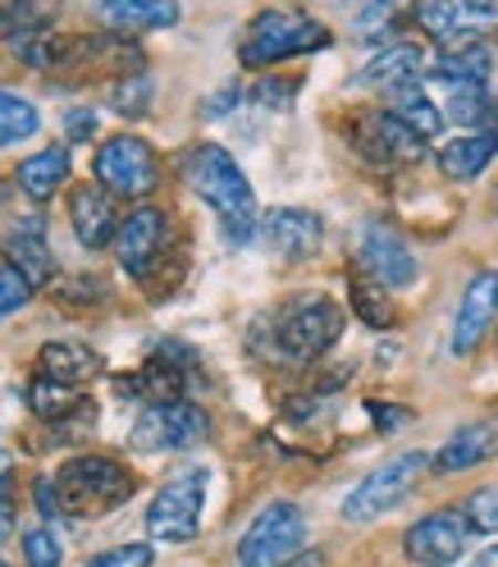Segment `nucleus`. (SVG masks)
<instances>
[{
    "label": "nucleus",
    "mask_w": 498,
    "mask_h": 567,
    "mask_svg": "<svg viewBox=\"0 0 498 567\" xmlns=\"http://www.w3.org/2000/svg\"><path fill=\"white\" fill-rule=\"evenodd\" d=\"M184 179L188 188L220 216V229L229 243H247L257 234V193L247 184V174L238 169V161L216 147V142H201L184 156Z\"/></svg>",
    "instance_id": "nucleus-1"
},
{
    "label": "nucleus",
    "mask_w": 498,
    "mask_h": 567,
    "mask_svg": "<svg viewBox=\"0 0 498 567\" xmlns=\"http://www.w3.org/2000/svg\"><path fill=\"white\" fill-rule=\"evenodd\" d=\"M51 489H55V508L60 517H105L115 513L120 504L133 499V472L115 457H101V453H87V457H74L64 463L55 476H51Z\"/></svg>",
    "instance_id": "nucleus-2"
},
{
    "label": "nucleus",
    "mask_w": 498,
    "mask_h": 567,
    "mask_svg": "<svg viewBox=\"0 0 498 567\" xmlns=\"http://www.w3.org/2000/svg\"><path fill=\"white\" fill-rule=\"evenodd\" d=\"M339 334H343V307L330 302V298H320V293L279 307L274 311V330H270L274 352L283 362H298V367L325 358V352L339 343Z\"/></svg>",
    "instance_id": "nucleus-3"
},
{
    "label": "nucleus",
    "mask_w": 498,
    "mask_h": 567,
    "mask_svg": "<svg viewBox=\"0 0 498 567\" xmlns=\"http://www.w3.org/2000/svg\"><path fill=\"white\" fill-rule=\"evenodd\" d=\"M330 47V28L315 23L311 14H293V10H266L247 23L238 60L247 69H266L279 60H293L307 51H325Z\"/></svg>",
    "instance_id": "nucleus-4"
},
{
    "label": "nucleus",
    "mask_w": 498,
    "mask_h": 567,
    "mask_svg": "<svg viewBox=\"0 0 498 567\" xmlns=\"http://www.w3.org/2000/svg\"><path fill=\"white\" fill-rule=\"evenodd\" d=\"M425 472H430V453H425V449H412V453L388 457L380 472H371V476L343 499V522H371V517H380V513H388V508H398L407 494L421 485Z\"/></svg>",
    "instance_id": "nucleus-5"
},
{
    "label": "nucleus",
    "mask_w": 498,
    "mask_h": 567,
    "mask_svg": "<svg viewBox=\"0 0 498 567\" xmlns=\"http://www.w3.org/2000/svg\"><path fill=\"white\" fill-rule=\"evenodd\" d=\"M307 545V517L298 504H270L238 540L242 567H289Z\"/></svg>",
    "instance_id": "nucleus-6"
},
{
    "label": "nucleus",
    "mask_w": 498,
    "mask_h": 567,
    "mask_svg": "<svg viewBox=\"0 0 498 567\" xmlns=\"http://www.w3.org/2000/svg\"><path fill=\"white\" fill-rule=\"evenodd\" d=\"M210 435V416L188 403V399H160V403H147L133 421V435L128 444L137 453H174V449H193Z\"/></svg>",
    "instance_id": "nucleus-7"
},
{
    "label": "nucleus",
    "mask_w": 498,
    "mask_h": 567,
    "mask_svg": "<svg viewBox=\"0 0 498 567\" xmlns=\"http://www.w3.org/2000/svg\"><path fill=\"white\" fill-rule=\"evenodd\" d=\"M201 508H206V467H188L174 476L147 508V530L152 540L184 545L201 530Z\"/></svg>",
    "instance_id": "nucleus-8"
},
{
    "label": "nucleus",
    "mask_w": 498,
    "mask_h": 567,
    "mask_svg": "<svg viewBox=\"0 0 498 567\" xmlns=\"http://www.w3.org/2000/svg\"><path fill=\"white\" fill-rule=\"evenodd\" d=\"M416 23L439 47H471L498 38V0H416Z\"/></svg>",
    "instance_id": "nucleus-9"
},
{
    "label": "nucleus",
    "mask_w": 498,
    "mask_h": 567,
    "mask_svg": "<svg viewBox=\"0 0 498 567\" xmlns=\"http://www.w3.org/2000/svg\"><path fill=\"white\" fill-rule=\"evenodd\" d=\"M96 184L115 197H147L160 179V165L156 152L147 147L142 137H111L105 147L96 152Z\"/></svg>",
    "instance_id": "nucleus-10"
},
{
    "label": "nucleus",
    "mask_w": 498,
    "mask_h": 567,
    "mask_svg": "<svg viewBox=\"0 0 498 567\" xmlns=\"http://www.w3.org/2000/svg\"><path fill=\"white\" fill-rule=\"evenodd\" d=\"M352 147H357L366 161L375 165H416L425 156V137H416L403 120H394L388 111H371V115H357L352 120Z\"/></svg>",
    "instance_id": "nucleus-11"
},
{
    "label": "nucleus",
    "mask_w": 498,
    "mask_h": 567,
    "mask_svg": "<svg viewBox=\"0 0 498 567\" xmlns=\"http://www.w3.org/2000/svg\"><path fill=\"white\" fill-rule=\"evenodd\" d=\"M115 247H120V266L133 279H152V270L165 261L169 252V216L156 206H142L115 229Z\"/></svg>",
    "instance_id": "nucleus-12"
},
{
    "label": "nucleus",
    "mask_w": 498,
    "mask_h": 567,
    "mask_svg": "<svg viewBox=\"0 0 498 567\" xmlns=\"http://www.w3.org/2000/svg\"><path fill=\"white\" fill-rule=\"evenodd\" d=\"M467 540H471V526L457 508H444V513H430L421 517L416 526H407V558L421 563V567H448L467 554Z\"/></svg>",
    "instance_id": "nucleus-13"
},
{
    "label": "nucleus",
    "mask_w": 498,
    "mask_h": 567,
    "mask_svg": "<svg viewBox=\"0 0 498 567\" xmlns=\"http://www.w3.org/2000/svg\"><path fill=\"white\" fill-rule=\"evenodd\" d=\"M257 234L279 261H307L325 243V220L302 206H274L270 216L257 220Z\"/></svg>",
    "instance_id": "nucleus-14"
},
{
    "label": "nucleus",
    "mask_w": 498,
    "mask_h": 567,
    "mask_svg": "<svg viewBox=\"0 0 498 567\" xmlns=\"http://www.w3.org/2000/svg\"><path fill=\"white\" fill-rule=\"evenodd\" d=\"M362 266L371 270L375 284H384V289H407V284L416 279L412 247L403 243L398 229H388L384 220H371L362 229Z\"/></svg>",
    "instance_id": "nucleus-15"
},
{
    "label": "nucleus",
    "mask_w": 498,
    "mask_h": 567,
    "mask_svg": "<svg viewBox=\"0 0 498 567\" xmlns=\"http://www.w3.org/2000/svg\"><path fill=\"white\" fill-rule=\"evenodd\" d=\"M494 316H498V270H480L457 302V321H453V352L457 358H471V352L480 348V339L494 330Z\"/></svg>",
    "instance_id": "nucleus-16"
},
{
    "label": "nucleus",
    "mask_w": 498,
    "mask_h": 567,
    "mask_svg": "<svg viewBox=\"0 0 498 567\" xmlns=\"http://www.w3.org/2000/svg\"><path fill=\"white\" fill-rule=\"evenodd\" d=\"M69 220H74L79 243L92 247V252H101V247L111 243L115 229H120L115 193H105L101 184H83V188H74V197H69Z\"/></svg>",
    "instance_id": "nucleus-17"
},
{
    "label": "nucleus",
    "mask_w": 498,
    "mask_h": 567,
    "mask_svg": "<svg viewBox=\"0 0 498 567\" xmlns=\"http://www.w3.org/2000/svg\"><path fill=\"white\" fill-rule=\"evenodd\" d=\"M498 453V425L494 421H476V425H461V431L439 449V457H430V467L453 476V472H467L480 467L485 457Z\"/></svg>",
    "instance_id": "nucleus-18"
},
{
    "label": "nucleus",
    "mask_w": 498,
    "mask_h": 567,
    "mask_svg": "<svg viewBox=\"0 0 498 567\" xmlns=\"http://www.w3.org/2000/svg\"><path fill=\"white\" fill-rule=\"evenodd\" d=\"M6 252H10V266L28 279V284H42L51 275V247H46V225L38 216H28L23 225H14L6 234Z\"/></svg>",
    "instance_id": "nucleus-19"
},
{
    "label": "nucleus",
    "mask_w": 498,
    "mask_h": 567,
    "mask_svg": "<svg viewBox=\"0 0 498 567\" xmlns=\"http://www.w3.org/2000/svg\"><path fill=\"white\" fill-rule=\"evenodd\" d=\"M494 156H498V133H467V137H453L448 147H439V169H444V179L467 184L476 174H485Z\"/></svg>",
    "instance_id": "nucleus-20"
},
{
    "label": "nucleus",
    "mask_w": 498,
    "mask_h": 567,
    "mask_svg": "<svg viewBox=\"0 0 498 567\" xmlns=\"http://www.w3.org/2000/svg\"><path fill=\"white\" fill-rule=\"evenodd\" d=\"M96 14L120 32H152V28L179 23V6L174 0H101Z\"/></svg>",
    "instance_id": "nucleus-21"
},
{
    "label": "nucleus",
    "mask_w": 498,
    "mask_h": 567,
    "mask_svg": "<svg viewBox=\"0 0 498 567\" xmlns=\"http://www.w3.org/2000/svg\"><path fill=\"white\" fill-rule=\"evenodd\" d=\"M430 74L448 87H476V83H489L494 74V51L485 42H471V47H453L435 60Z\"/></svg>",
    "instance_id": "nucleus-22"
},
{
    "label": "nucleus",
    "mask_w": 498,
    "mask_h": 567,
    "mask_svg": "<svg viewBox=\"0 0 498 567\" xmlns=\"http://www.w3.org/2000/svg\"><path fill=\"white\" fill-rule=\"evenodd\" d=\"M19 188L32 197V202H51L55 193H60V184L69 179V152L64 147H46V152H38V156H28L23 165H19Z\"/></svg>",
    "instance_id": "nucleus-23"
},
{
    "label": "nucleus",
    "mask_w": 498,
    "mask_h": 567,
    "mask_svg": "<svg viewBox=\"0 0 498 567\" xmlns=\"http://www.w3.org/2000/svg\"><path fill=\"white\" fill-rule=\"evenodd\" d=\"M42 375L60 380V384H87L96 371H101V358L87 348V343H46L42 348V358H38Z\"/></svg>",
    "instance_id": "nucleus-24"
},
{
    "label": "nucleus",
    "mask_w": 498,
    "mask_h": 567,
    "mask_svg": "<svg viewBox=\"0 0 498 567\" xmlns=\"http://www.w3.org/2000/svg\"><path fill=\"white\" fill-rule=\"evenodd\" d=\"M388 115L403 120L416 137H435L444 128V115L435 111V101L425 96L421 79L416 83H403V87H388Z\"/></svg>",
    "instance_id": "nucleus-25"
},
{
    "label": "nucleus",
    "mask_w": 498,
    "mask_h": 567,
    "mask_svg": "<svg viewBox=\"0 0 498 567\" xmlns=\"http://www.w3.org/2000/svg\"><path fill=\"white\" fill-rule=\"evenodd\" d=\"M421 69H425V60H421V51L416 47H388V51H380L366 69H362V83L366 87H403V83H416L421 79Z\"/></svg>",
    "instance_id": "nucleus-26"
},
{
    "label": "nucleus",
    "mask_w": 498,
    "mask_h": 567,
    "mask_svg": "<svg viewBox=\"0 0 498 567\" xmlns=\"http://www.w3.org/2000/svg\"><path fill=\"white\" fill-rule=\"evenodd\" d=\"M28 399H32V412L55 421V425H64V421H74L79 412H87V399L74 394V384H60L51 375H38V384L28 389Z\"/></svg>",
    "instance_id": "nucleus-27"
},
{
    "label": "nucleus",
    "mask_w": 498,
    "mask_h": 567,
    "mask_svg": "<svg viewBox=\"0 0 498 567\" xmlns=\"http://www.w3.org/2000/svg\"><path fill=\"white\" fill-rule=\"evenodd\" d=\"M403 10V0H352V32H357L362 42H384L388 32H394V19Z\"/></svg>",
    "instance_id": "nucleus-28"
},
{
    "label": "nucleus",
    "mask_w": 498,
    "mask_h": 567,
    "mask_svg": "<svg viewBox=\"0 0 498 567\" xmlns=\"http://www.w3.org/2000/svg\"><path fill=\"white\" fill-rule=\"evenodd\" d=\"M51 14L55 0H10V6H0V38H32V32L46 28Z\"/></svg>",
    "instance_id": "nucleus-29"
},
{
    "label": "nucleus",
    "mask_w": 498,
    "mask_h": 567,
    "mask_svg": "<svg viewBox=\"0 0 498 567\" xmlns=\"http://www.w3.org/2000/svg\"><path fill=\"white\" fill-rule=\"evenodd\" d=\"M38 128H42L38 105L14 96V92H0V147H14V142L32 137Z\"/></svg>",
    "instance_id": "nucleus-30"
},
{
    "label": "nucleus",
    "mask_w": 498,
    "mask_h": 567,
    "mask_svg": "<svg viewBox=\"0 0 498 567\" xmlns=\"http://www.w3.org/2000/svg\"><path fill=\"white\" fill-rule=\"evenodd\" d=\"M152 96H156V83H152V74H124L120 83H115V115H124V120H142L152 111Z\"/></svg>",
    "instance_id": "nucleus-31"
},
{
    "label": "nucleus",
    "mask_w": 498,
    "mask_h": 567,
    "mask_svg": "<svg viewBox=\"0 0 498 567\" xmlns=\"http://www.w3.org/2000/svg\"><path fill=\"white\" fill-rule=\"evenodd\" d=\"M352 307H357V316L371 330H388V321H394V307H388V298H384V284H375V279H352Z\"/></svg>",
    "instance_id": "nucleus-32"
},
{
    "label": "nucleus",
    "mask_w": 498,
    "mask_h": 567,
    "mask_svg": "<svg viewBox=\"0 0 498 567\" xmlns=\"http://www.w3.org/2000/svg\"><path fill=\"white\" fill-rule=\"evenodd\" d=\"M448 115H453L457 124H467V128L485 124V120L494 115L489 83H476V87H453V96H448Z\"/></svg>",
    "instance_id": "nucleus-33"
},
{
    "label": "nucleus",
    "mask_w": 498,
    "mask_h": 567,
    "mask_svg": "<svg viewBox=\"0 0 498 567\" xmlns=\"http://www.w3.org/2000/svg\"><path fill=\"white\" fill-rule=\"evenodd\" d=\"M60 558H64V549H60V536L51 526H38L23 536V563L28 567H60Z\"/></svg>",
    "instance_id": "nucleus-34"
},
{
    "label": "nucleus",
    "mask_w": 498,
    "mask_h": 567,
    "mask_svg": "<svg viewBox=\"0 0 498 567\" xmlns=\"http://www.w3.org/2000/svg\"><path fill=\"white\" fill-rule=\"evenodd\" d=\"M461 517H467L476 536H498V489H476L467 508H461Z\"/></svg>",
    "instance_id": "nucleus-35"
},
{
    "label": "nucleus",
    "mask_w": 498,
    "mask_h": 567,
    "mask_svg": "<svg viewBox=\"0 0 498 567\" xmlns=\"http://www.w3.org/2000/svg\"><path fill=\"white\" fill-rule=\"evenodd\" d=\"M28 298H32V284L14 266H0V316H14L19 307H28Z\"/></svg>",
    "instance_id": "nucleus-36"
},
{
    "label": "nucleus",
    "mask_w": 498,
    "mask_h": 567,
    "mask_svg": "<svg viewBox=\"0 0 498 567\" xmlns=\"http://www.w3.org/2000/svg\"><path fill=\"white\" fill-rule=\"evenodd\" d=\"M152 554L156 549H147V545H120V549L96 554L87 567H152Z\"/></svg>",
    "instance_id": "nucleus-37"
},
{
    "label": "nucleus",
    "mask_w": 498,
    "mask_h": 567,
    "mask_svg": "<svg viewBox=\"0 0 498 567\" xmlns=\"http://www.w3.org/2000/svg\"><path fill=\"white\" fill-rule=\"evenodd\" d=\"M293 83H283V87H274V83H261L257 87V105H261V111H283V105H289L293 101Z\"/></svg>",
    "instance_id": "nucleus-38"
},
{
    "label": "nucleus",
    "mask_w": 498,
    "mask_h": 567,
    "mask_svg": "<svg viewBox=\"0 0 498 567\" xmlns=\"http://www.w3.org/2000/svg\"><path fill=\"white\" fill-rule=\"evenodd\" d=\"M64 128H69V137H74V142H87V137L96 133V115H92V111H69Z\"/></svg>",
    "instance_id": "nucleus-39"
},
{
    "label": "nucleus",
    "mask_w": 498,
    "mask_h": 567,
    "mask_svg": "<svg viewBox=\"0 0 498 567\" xmlns=\"http://www.w3.org/2000/svg\"><path fill=\"white\" fill-rule=\"evenodd\" d=\"M32 494H38V508H42V517H46V522H51V517H60V508H55V489H51V476H42Z\"/></svg>",
    "instance_id": "nucleus-40"
},
{
    "label": "nucleus",
    "mask_w": 498,
    "mask_h": 567,
    "mask_svg": "<svg viewBox=\"0 0 498 567\" xmlns=\"http://www.w3.org/2000/svg\"><path fill=\"white\" fill-rule=\"evenodd\" d=\"M234 101H238V87H225V92H220L216 101H206V115H210V120L229 115V105H234Z\"/></svg>",
    "instance_id": "nucleus-41"
},
{
    "label": "nucleus",
    "mask_w": 498,
    "mask_h": 567,
    "mask_svg": "<svg viewBox=\"0 0 498 567\" xmlns=\"http://www.w3.org/2000/svg\"><path fill=\"white\" fill-rule=\"evenodd\" d=\"M366 408H371L375 425H384V431H388V425H403L407 421V412H394V408H380V403H366Z\"/></svg>",
    "instance_id": "nucleus-42"
},
{
    "label": "nucleus",
    "mask_w": 498,
    "mask_h": 567,
    "mask_svg": "<svg viewBox=\"0 0 498 567\" xmlns=\"http://www.w3.org/2000/svg\"><path fill=\"white\" fill-rule=\"evenodd\" d=\"M14 530V508H10V494H0V540Z\"/></svg>",
    "instance_id": "nucleus-43"
},
{
    "label": "nucleus",
    "mask_w": 498,
    "mask_h": 567,
    "mask_svg": "<svg viewBox=\"0 0 498 567\" xmlns=\"http://www.w3.org/2000/svg\"><path fill=\"white\" fill-rule=\"evenodd\" d=\"M10 472H14V457L0 449V494H10Z\"/></svg>",
    "instance_id": "nucleus-44"
},
{
    "label": "nucleus",
    "mask_w": 498,
    "mask_h": 567,
    "mask_svg": "<svg viewBox=\"0 0 498 567\" xmlns=\"http://www.w3.org/2000/svg\"><path fill=\"white\" fill-rule=\"evenodd\" d=\"M471 567H498V540H494V549H485V554H480Z\"/></svg>",
    "instance_id": "nucleus-45"
},
{
    "label": "nucleus",
    "mask_w": 498,
    "mask_h": 567,
    "mask_svg": "<svg viewBox=\"0 0 498 567\" xmlns=\"http://www.w3.org/2000/svg\"><path fill=\"white\" fill-rule=\"evenodd\" d=\"M289 567H325V563H320V554H298Z\"/></svg>",
    "instance_id": "nucleus-46"
},
{
    "label": "nucleus",
    "mask_w": 498,
    "mask_h": 567,
    "mask_svg": "<svg viewBox=\"0 0 498 567\" xmlns=\"http://www.w3.org/2000/svg\"><path fill=\"white\" fill-rule=\"evenodd\" d=\"M0 567H10V563H6V558H0Z\"/></svg>",
    "instance_id": "nucleus-47"
}]
</instances>
